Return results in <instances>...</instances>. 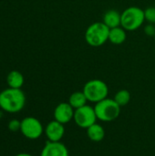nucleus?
<instances>
[{"label":"nucleus","instance_id":"nucleus-5","mask_svg":"<svg viewBox=\"0 0 155 156\" xmlns=\"http://www.w3.org/2000/svg\"><path fill=\"white\" fill-rule=\"evenodd\" d=\"M82 91L84 92L88 101L97 103L108 98L109 88L103 80L95 79L87 81L83 87Z\"/></svg>","mask_w":155,"mask_h":156},{"label":"nucleus","instance_id":"nucleus-1","mask_svg":"<svg viewBox=\"0 0 155 156\" xmlns=\"http://www.w3.org/2000/svg\"><path fill=\"white\" fill-rule=\"evenodd\" d=\"M26 95L21 89L7 88L0 92V109L8 113L21 112L26 105Z\"/></svg>","mask_w":155,"mask_h":156},{"label":"nucleus","instance_id":"nucleus-6","mask_svg":"<svg viewBox=\"0 0 155 156\" xmlns=\"http://www.w3.org/2000/svg\"><path fill=\"white\" fill-rule=\"evenodd\" d=\"M45 128L41 122L35 117H26L21 121L20 132L29 140H37L41 137Z\"/></svg>","mask_w":155,"mask_h":156},{"label":"nucleus","instance_id":"nucleus-19","mask_svg":"<svg viewBox=\"0 0 155 156\" xmlns=\"http://www.w3.org/2000/svg\"><path fill=\"white\" fill-rule=\"evenodd\" d=\"M143 31H144V33H145L147 36H149V37H154L155 25L154 24H150V23H148V24L144 27Z\"/></svg>","mask_w":155,"mask_h":156},{"label":"nucleus","instance_id":"nucleus-11","mask_svg":"<svg viewBox=\"0 0 155 156\" xmlns=\"http://www.w3.org/2000/svg\"><path fill=\"white\" fill-rule=\"evenodd\" d=\"M102 22L110 28H114L121 26V13L117 10L111 9L103 15Z\"/></svg>","mask_w":155,"mask_h":156},{"label":"nucleus","instance_id":"nucleus-9","mask_svg":"<svg viewBox=\"0 0 155 156\" xmlns=\"http://www.w3.org/2000/svg\"><path fill=\"white\" fill-rule=\"evenodd\" d=\"M45 135L48 138V141L50 142H60L65 134L64 124L54 120L49 122L44 130Z\"/></svg>","mask_w":155,"mask_h":156},{"label":"nucleus","instance_id":"nucleus-17","mask_svg":"<svg viewBox=\"0 0 155 156\" xmlns=\"http://www.w3.org/2000/svg\"><path fill=\"white\" fill-rule=\"evenodd\" d=\"M144 17L145 21L155 25V6H149L144 9Z\"/></svg>","mask_w":155,"mask_h":156},{"label":"nucleus","instance_id":"nucleus-20","mask_svg":"<svg viewBox=\"0 0 155 156\" xmlns=\"http://www.w3.org/2000/svg\"><path fill=\"white\" fill-rule=\"evenodd\" d=\"M15 156H33L31 155L30 154H27V153H20V154H17Z\"/></svg>","mask_w":155,"mask_h":156},{"label":"nucleus","instance_id":"nucleus-12","mask_svg":"<svg viewBox=\"0 0 155 156\" xmlns=\"http://www.w3.org/2000/svg\"><path fill=\"white\" fill-rule=\"evenodd\" d=\"M127 37L126 30L122 27H117L110 29L109 41L113 45H122Z\"/></svg>","mask_w":155,"mask_h":156},{"label":"nucleus","instance_id":"nucleus-8","mask_svg":"<svg viewBox=\"0 0 155 156\" xmlns=\"http://www.w3.org/2000/svg\"><path fill=\"white\" fill-rule=\"evenodd\" d=\"M75 110L69 102H61L58 104L54 110V120L62 124L69 123L74 118Z\"/></svg>","mask_w":155,"mask_h":156},{"label":"nucleus","instance_id":"nucleus-16","mask_svg":"<svg viewBox=\"0 0 155 156\" xmlns=\"http://www.w3.org/2000/svg\"><path fill=\"white\" fill-rule=\"evenodd\" d=\"M113 99L121 107H122V106L127 105L130 102V101H131V93L127 90H121L118 92H116Z\"/></svg>","mask_w":155,"mask_h":156},{"label":"nucleus","instance_id":"nucleus-18","mask_svg":"<svg viewBox=\"0 0 155 156\" xmlns=\"http://www.w3.org/2000/svg\"><path fill=\"white\" fill-rule=\"evenodd\" d=\"M20 126H21V121H18L16 119H13L11 120L9 122H8V130L13 132V133H16V132H18L20 131Z\"/></svg>","mask_w":155,"mask_h":156},{"label":"nucleus","instance_id":"nucleus-3","mask_svg":"<svg viewBox=\"0 0 155 156\" xmlns=\"http://www.w3.org/2000/svg\"><path fill=\"white\" fill-rule=\"evenodd\" d=\"M144 10L138 6H129L121 13V27L126 31H135L144 23Z\"/></svg>","mask_w":155,"mask_h":156},{"label":"nucleus","instance_id":"nucleus-4","mask_svg":"<svg viewBox=\"0 0 155 156\" xmlns=\"http://www.w3.org/2000/svg\"><path fill=\"white\" fill-rule=\"evenodd\" d=\"M94 110L97 119L103 122H110L116 120L121 113V106L114 99L106 98L95 103Z\"/></svg>","mask_w":155,"mask_h":156},{"label":"nucleus","instance_id":"nucleus-10","mask_svg":"<svg viewBox=\"0 0 155 156\" xmlns=\"http://www.w3.org/2000/svg\"><path fill=\"white\" fill-rule=\"evenodd\" d=\"M40 156H69V153L64 144L48 141L41 150Z\"/></svg>","mask_w":155,"mask_h":156},{"label":"nucleus","instance_id":"nucleus-7","mask_svg":"<svg viewBox=\"0 0 155 156\" xmlns=\"http://www.w3.org/2000/svg\"><path fill=\"white\" fill-rule=\"evenodd\" d=\"M73 120L79 127L87 130L90 126L96 123L98 119L94 107H91L87 104L81 108L75 110Z\"/></svg>","mask_w":155,"mask_h":156},{"label":"nucleus","instance_id":"nucleus-15","mask_svg":"<svg viewBox=\"0 0 155 156\" xmlns=\"http://www.w3.org/2000/svg\"><path fill=\"white\" fill-rule=\"evenodd\" d=\"M87 102L88 100L83 91H75L69 96V103L72 106L74 110H77L87 105Z\"/></svg>","mask_w":155,"mask_h":156},{"label":"nucleus","instance_id":"nucleus-22","mask_svg":"<svg viewBox=\"0 0 155 156\" xmlns=\"http://www.w3.org/2000/svg\"><path fill=\"white\" fill-rule=\"evenodd\" d=\"M154 6H155V5H154Z\"/></svg>","mask_w":155,"mask_h":156},{"label":"nucleus","instance_id":"nucleus-13","mask_svg":"<svg viewBox=\"0 0 155 156\" xmlns=\"http://www.w3.org/2000/svg\"><path fill=\"white\" fill-rule=\"evenodd\" d=\"M87 135L90 141L99 143L104 139L105 131H104V128L100 124L96 122L87 129Z\"/></svg>","mask_w":155,"mask_h":156},{"label":"nucleus","instance_id":"nucleus-2","mask_svg":"<svg viewBox=\"0 0 155 156\" xmlns=\"http://www.w3.org/2000/svg\"><path fill=\"white\" fill-rule=\"evenodd\" d=\"M110 28L103 22H95L88 27L85 31L87 44L93 48H99L109 41Z\"/></svg>","mask_w":155,"mask_h":156},{"label":"nucleus","instance_id":"nucleus-14","mask_svg":"<svg viewBox=\"0 0 155 156\" xmlns=\"http://www.w3.org/2000/svg\"><path fill=\"white\" fill-rule=\"evenodd\" d=\"M24 76L18 70H12L7 74L6 83L9 88L13 89H21L24 84Z\"/></svg>","mask_w":155,"mask_h":156},{"label":"nucleus","instance_id":"nucleus-21","mask_svg":"<svg viewBox=\"0 0 155 156\" xmlns=\"http://www.w3.org/2000/svg\"><path fill=\"white\" fill-rule=\"evenodd\" d=\"M154 41H155V36H154Z\"/></svg>","mask_w":155,"mask_h":156}]
</instances>
